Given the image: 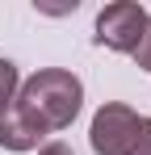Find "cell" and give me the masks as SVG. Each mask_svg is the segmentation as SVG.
I'll return each mask as SVG.
<instances>
[{
    "label": "cell",
    "instance_id": "4",
    "mask_svg": "<svg viewBox=\"0 0 151 155\" xmlns=\"http://www.w3.org/2000/svg\"><path fill=\"white\" fill-rule=\"evenodd\" d=\"M42 138H46V134L21 113L17 101L0 105V147H4V151H34Z\"/></svg>",
    "mask_w": 151,
    "mask_h": 155
},
{
    "label": "cell",
    "instance_id": "8",
    "mask_svg": "<svg viewBox=\"0 0 151 155\" xmlns=\"http://www.w3.org/2000/svg\"><path fill=\"white\" fill-rule=\"evenodd\" d=\"M38 155H72V147H67V143H46Z\"/></svg>",
    "mask_w": 151,
    "mask_h": 155
},
{
    "label": "cell",
    "instance_id": "5",
    "mask_svg": "<svg viewBox=\"0 0 151 155\" xmlns=\"http://www.w3.org/2000/svg\"><path fill=\"white\" fill-rule=\"evenodd\" d=\"M17 88H21V76H17V67L8 63V59H0V105H8L17 97Z\"/></svg>",
    "mask_w": 151,
    "mask_h": 155
},
{
    "label": "cell",
    "instance_id": "7",
    "mask_svg": "<svg viewBox=\"0 0 151 155\" xmlns=\"http://www.w3.org/2000/svg\"><path fill=\"white\" fill-rule=\"evenodd\" d=\"M134 67H139V71H151V29L143 34V42H139V51H134Z\"/></svg>",
    "mask_w": 151,
    "mask_h": 155
},
{
    "label": "cell",
    "instance_id": "3",
    "mask_svg": "<svg viewBox=\"0 0 151 155\" xmlns=\"http://www.w3.org/2000/svg\"><path fill=\"white\" fill-rule=\"evenodd\" d=\"M139 113L122 101H109L97 109V117H92V130H88V143H92V151L97 155H130L134 147V138H139Z\"/></svg>",
    "mask_w": 151,
    "mask_h": 155
},
{
    "label": "cell",
    "instance_id": "6",
    "mask_svg": "<svg viewBox=\"0 0 151 155\" xmlns=\"http://www.w3.org/2000/svg\"><path fill=\"white\" fill-rule=\"evenodd\" d=\"M130 155H151V117H143V122H139V138H134Z\"/></svg>",
    "mask_w": 151,
    "mask_h": 155
},
{
    "label": "cell",
    "instance_id": "2",
    "mask_svg": "<svg viewBox=\"0 0 151 155\" xmlns=\"http://www.w3.org/2000/svg\"><path fill=\"white\" fill-rule=\"evenodd\" d=\"M147 29H151V17H147L143 4L113 0V4H105L97 13V34L92 38H97V46H109V51H118V54H134Z\"/></svg>",
    "mask_w": 151,
    "mask_h": 155
},
{
    "label": "cell",
    "instance_id": "1",
    "mask_svg": "<svg viewBox=\"0 0 151 155\" xmlns=\"http://www.w3.org/2000/svg\"><path fill=\"white\" fill-rule=\"evenodd\" d=\"M13 101L21 105V113L42 134H55V130H67L76 122L80 101H84V84L63 67H42L17 88Z\"/></svg>",
    "mask_w": 151,
    "mask_h": 155
}]
</instances>
